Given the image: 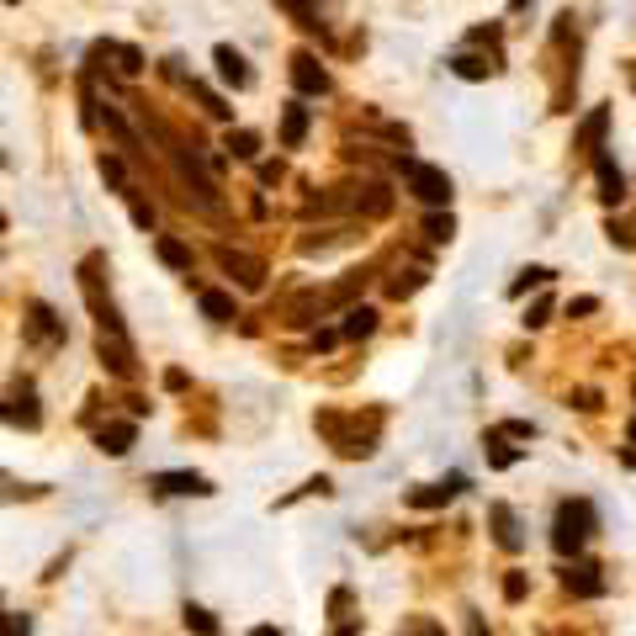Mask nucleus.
Here are the masks:
<instances>
[{
	"label": "nucleus",
	"instance_id": "f257e3e1",
	"mask_svg": "<svg viewBox=\"0 0 636 636\" xmlns=\"http://www.w3.org/2000/svg\"><path fill=\"white\" fill-rule=\"evenodd\" d=\"M80 292H85V303H90V314H96V351H101V366H112L118 377H133L138 371V356H133V340H127V329H122V314L118 303H112V292H101V255H85L80 260Z\"/></svg>",
	"mask_w": 636,
	"mask_h": 636
},
{
	"label": "nucleus",
	"instance_id": "f03ea898",
	"mask_svg": "<svg viewBox=\"0 0 636 636\" xmlns=\"http://www.w3.org/2000/svg\"><path fill=\"white\" fill-rule=\"evenodd\" d=\"M599 530V510L589 504V499H562L552 515V547L556 556H578L589 541H595Z\"/></svg>",
	"mask_w": 636,
	"mask_h": 636
},
{
	"label": "nucleus",
	"instance_id": "7ed1b4c3",
	"mask_svg": "<svg viewBox=\"0 0 636 636\" xmlns=\"http://www.w3.org/2000/svg\"><path fill=\"white\" fill-rule=\"evenodd\" d=\"M397 170H403L408 192L425 201V207H445V201H451V175H445L440 164H425V159H397Z\"/></svg>",
	"mask_w": 636,
	"mask_h": 636
},
{
	"label": "nucleus",
	"instance_id": "20e7f679",
	"mask_svg": "<svg viewBox=\"0 0 636 636\" xmlns=\"http://www.w3.org/2000/svg\"><path fill=\"white\" fill-rule=\"evenodd\" d=\"M218 266H223L238 286H249V292H260V286H266V260H255V255H244V249L218 244Z\"/></svg>",
	"mask_w": 636,
	"mask_h": 636
},
{
	"label": "nucleus",
	"instance_id": "39448f33",
	"mask_svg": "<svg viewBox=\"0 0 636 636\" xmlns=\"http://www.w3.org/2000/svg\"><path fill=\"white\" fill-rule=\"evenodd\" d=\"M595 181H599V201H604V207L626 201V170L615 164L610 149H595Z\"/></svg>",
	"mask_w": 636,
	"mask_h": 636
},
{
	"label": "nucleus",
	"instance_id": "423d86ee",
	"mask_svg": "<svg viewBox=\"0 0 636 636\" xmlns=\"http://www.w3.org/2000/svg\"><path fill=\"white\" fill-rule=\"evenodd\" d=\"M467 488V477L462 473H451V477H440V482H425V488H408L403 499L414 504V510H440V504H451L456 493Z\"/></svg>",
	"mask_w": 636,
	"mask_h": 636
},
{
	"label": "nucleus",
	"instance_id": "0eeeda50",
	"mask_svg": "<svg viewBox=\"0 0 636 636\" xmlns=\"http://www.w3.org/2000/svg\"><path fill=\"white\" fill-rule=\"evenodd\" d=\"M562 584H567V595L599 599L604 595V567H599V562H573V567L562 573Z\"/></svg>",
	"mask_w": 636,
	"mask_h": 636
},
{
	"label": "nucleus",
	"instance_id": "6e6552de",
	"mask_svg": "<svg viewBox=\"0 0 636 636\" xmlns=\"http://www.w3.org/2000/svg\"><path fill=\"white\" fill-rule=\"evenodd\" d=\"M27 340H33V345H59V340H64V323L53 318L48 303H27Z\"/></svg>",
	"mask_w": 636,
	"mask_h": 636
},
{
	"label": "nucleus",
	"instance_id": "1a4fd4ad",
	"mask_svg": "<svg viewBox=\"0 0 636 636\" xmlns=\"http://www.w3.org/2000/svg\"><path fill=\"white\" fill-rule=\"evenodd\" d=\"M292 85H297L303 96H323V90H329V70L318 64L314 53H292Z\"/></svg>",
	"mask_w": 636,
	"mask_h": 636
},
{
	"label": "nucleus",
	"instance_id": "9d476101",
	"mask_svg": "<svg viewBox=\"0 0 636 636\" xmlns=\"http://www.w3.org/2000/svg\"><path fill=\"white\" fill-rule=\"evenodd\" d=\"M212 64H218V80H223V85H234V90H249V64H244V53H238V48H229V42H218V48H212Z\"/></svg>",
	"mask_w": 636,
	"mask_h": 636
},
{
	"label": "nucleus",
	"instance_id": "9b49d317",
	"mask_svg": "<svg viewBox=\"0 0 636 636\" xmlns=\"http://www.w3.org/2000/svg\"><path fill=\"white\" fill-rule=\"evenodd\" d=\"M5 425H22V430H38V393L33 382L11 388V403H5Z\"/></svg>",
	"mask_w": 636,
	"mask_h": 636
},
{
	"label": "nucleus",
	"instance_id": "f8f14e48",
	"mask_svg": "<svg viewBox=\"0 0 636 636\" xmlns=\"http://www.w3.org/2000/svg\"><path fill=\"white\" fill-rule=\"evenodd\" d=\"M308 122H314V112H308L303 101H286V107H281V149H303Z\"/></svg>",
	"mask_w": 636,
	"mask_h": 636
},
{
	"label": "nucleus",
	"instance_id": "ddd939ff",
	"mask_svg": "<svg viewBox=\"0 0 636 636\" xmlns=\"http://www.w3.org/2000/svg\"><path fill=\"white\" fill-rule=\"evenodd\" d=\"M488 525H493V541H499L504 552H519V547H525V536H519V515L510 510V504H493V510H488Z\"/></svg>",
	"mask_w": 636,
	"mask_h": 636
},
{
	"label": "nucleus",
	"instance_id": "4468645a",
	"mask_svg": "<svg viewBox=\"0 0 636 636\" xmlns=\"http://www.w3.org/2000/svg\"><path fill=\"white\" fill-rule=\"evenodd\" d=\"M155 488L159 493H175V499H186V493H192V499H207V493H212V482L201 473H159Z\"/></svg>",
	"mask_w": 636,
	"mask_h": 636
},
{
	"label": "nucleus",
	"instance_id": "2eb2a0df",
	"mask_svg": "<svg viewBox=\"0 0 636 636\" xmlns=\"http://www.w3.org/2000/svg\"><path fill=\"white\" fill-rule=\"evenodd\" d=\"M133 440H138V425H133V419H118V425H101V430H96V445H101L107 456H127Z\"/></svg>",
	"mask_w": 636,
	"mask_h": 636
},
{
	"label": "nucleus",
	"instance_id": "dca6fc26",
	"mask_svg": "<svg viewBox=\"0 0 636 636\" xmlns=\"http://www.w3.org/2000/svg\"><path fill=\"white\" fill-rule=\"evenodd\" d=\"M155 255L170 266V271H186V277H192V266H197V255H192V249H186L175 234H159L155 238Z\"/></svg>",
	"mask_w": 636,
	"mask_h": 636
},
{
	"label": "nucleus",
	"instance_id": "f3484780",
	"mask_svg": "<svg viewBox=\"0 0 636 636\" xmlns=\"http://www.w3.org/2000/svg\"><path fill=\"white\" fill-rule=\"evenodd\" d=\"M604 127H610V112H604V107H595V112L584 118V127H578V149H584V155L604 149Z\"/></svg>",
	"mask_w": 636,
	"mask_h": 636
},
{
	"label": "nucleus",
	"instance_id": "a211bd4d",
	"mask_svg": "<svg viewBox=\"0 0 636 636\" xmlns=\"http://www.w3.org/2000/svg\"><path fill=\"white\" fill-rule=\"evenodd\" d=\"M101 118H107V133H112V138H118V149L122 155H144V144H138V133H133V127H127V122H122V112L118 107H107V112H101Z\"/></svg>",
	"mask_w": 636,
	"mask_h": 636
},
{
	"label": "nucleus",
	"instance_id": "6ab92c4d",
	"mask_svg": "<svg viewBox=\"0 0 636 636\" xmlns=\"http://www.w3.org/2000/svg\"><path fill=\"white\" fill-rule=\"evenodd\" d=\"M197 308H201V318H212V323H234L238 318V308H234V297H229V292H201Z\"/></svg>",
	"mask_w": 636,
	"mask_h": 636
},
{
	"label": "nucleus",
	"instance_id": "aec40b11",
	"mask_svg": "<svg viewBox=\"0 0 636 636\" xmlns=\"http://www.w3.org/2000/svg\"><path fill=\"white\" fill-rule=\"evenodd\" d=\"M499 70L493 59H477V53H451V75H462V80H488Z\"/></svg>",
	"mask_w": 636,
	"mask_h": 636
},
{
	"label": "nucleus",
	"instance_id": "412c9836",
	"mask_svg": "<svg viewBox=\"0 0 636 636\" xmlns=\"http://www.w3.org/2000/svg\"><path fill=\"white\" fill-rule=\"evenodd\" d=\"M504 430H488V436H482V451H488V462H493V467H515L519 462V451L515 445H504Z\"/></svg>",
	"mask_w": 636,
	"mask_h": 636
},
{
	"label": "nucleus",
	"instance_id": "4be33fe9",
	"mask_svg": "<svg viewBox=\"0 0 636 636\" xmlns=\"http://www.w3.org/2000/svg\"><path fill=\"white\" fill-rule=\"evenodd\" d=\"M371 329H377V308H351L345 323H340V334H345V340H366Z\"/></svg>",
	"mask_w": 636,
	"mask_h": 636
},
{
	"label": "nucleus",
	"instance_id": "5701e85b",
	"mask_svg": "<svg viewBox=\"0 0 636 636\" xmlns=\"http://www.w3.org/2000/svg\"><path fill=\"white\" fill-rule=\"evenodd\" d=\"M192 96H197L201 101V112H207V118H234V107H223V96H218V90H207V85H201V80H192Z\"/></svg>",
	"mask_w": 636,
	"mask_h": 636
},
{
	"label": "nucleus",
	"instance_id": "b1692460",
	"mask_svg": "<svg viewBox=\"0 0 636 636\" xmlns=\"http://www.w3.org/2000/svg\"><path fill=\"white\" fill-rule=\"evenodd\" d=\"M112 59H118V70H122L127 80H133V75H144V53H138L133 42H118V48H112Z\"/></svg>",
	"mask_w": 636,
	"mask_h": 636
},
{
	"label": "nucleus",
	"instance_id": "393cba45",
	"mask_svg": "<svg viewBox=\"0 0 636 636\" xmlns=\"http://www.w3.org/2000/svg\"><path fill=\"white\" fill-rule=\"evenodd\" d=\"M547 281H552V271H547V266H525V271H519V281L510 286V297H525L530 286H547Z\"/></svg>",
	"mask_w": 636,
	"mask_h": 636
},
{
	"label": "nucleus",
	"instance_id": "a878e982",
	"mask_svg": "<svg viewBox=\"0 0 636 636\" xmlns=\"http://www.w3.org/2000/svg\"><path fill=\"white\" fill-rule=\"evenodd\" d=\"M186 626H192L197 636H218V615L201 610V604H186Z\"/></svg>",
	"mask_w": 636,
	"mask_h": 636
},
{
	"label": "nucleus",
	"instance_id": "bb28decb",
	"mask_svg": "<svg viewBox=\"0 0 636 636\" xmlns=\"http://www.w3.org/2000/svg\"><path fill=\"white\" fill-rule=\"evenodd\" d=\"M451 234H456V218H451V212H430V218H425V238L445 244Z\"/></svg>",
	"mask_w": 636,
	"mask_h": 636
},
{
	"label": "nucleus",
	"instance_id": "cd10ccee",
	"mask_svg": "<svg viewBox=\"0 0 636 636\" xmlns=\"http://www.w3.org/2000/svg\"><path fill=\"white\" fill-rule=\"evenodd\" d=\"M229 155H238V159H255V155H260V138H255L249 127H238V133H229Z\"/></svg>",
	"mask_w": 636,
	"mask_h": 636
},
{
	"label": "nucleus",
	"instance_id": "c85d7f7f",
	"mask_svg": "<svg viewBox=\"0 0 636 636\" xmlns=\"http://www.w3.org/2000/svg\"><path fill=\"white\" fill-rule=\"evenodd\" d=\"M547 318H552V297H541V303H530V308H525V329H541Z\"/></svg>",
	"mask_w": 636,
	"mask_h": 636
},
{
	"label": "nucleus",
	"instance_id": "c756f323",
	"mask_svg": "<svg viewBox=\"0 0 636 636\" xmlns=\"http://www.w3.org/2000/svg\"><path fill=\"white\" fill-rule=\"evenodd\" d=\"M510 440H536V425H525V419H510V425H499Z\"/></svg>",
	"mask_w": 636,
	"mask_h": 636
},
{
	"label": "nucleus",
	"instance_id": "7c9ffc66",
	"mask_svg": "<svg viewBox=\"0 0 636 636\" xmlns=\"http://www.w3.org/2000/svg\"><path fill=\"white\" fill-rule=\"evenodd\" d=\"M599 308V297H573V303H567V318H584V314H595Z\"/></svg>",
	"mask_w": 636,
	"mask_h": 636
},
{
	"label": "nucleus",
	"instance_id": "2f4dec72",
	"mask_svg": "<svg viewBox=\"0 0 636 636\" xmlns=\"http://www.w3.org/2000/svg\"><path fill=\"white\" fill-rule=\"evenodd\" d=\"M504 599H525V573H510V578H504Z\"/></svg>",
	"mask_w": 636,
	"mask_h": 636
},
{
	"label": "nucleus",
	"instance_id": "473e14b6",
	"mask_svg": "<svg viewBox=\"0 0 636 636\" xmlns=\"http://www.w3.org/2000/svg\"><path fill=\"white\" fill-rule=\"evenodd\" d=\"M11 636H33V621L27 615H11Z\"/></svg>",
	"mask_w": 636,
	"mask_h": 636
},
{
	"label": "nucleus",
	"instance_id": "72a5a7b5",
	"mask_svg": "<svg viewBox=\"0 0 636 636\" xmlns=\"http://www.w3.org/2000/svg\"><path fill=\"white\" fill-rule=\"evenodd\" d=\"M408 636H445L440 626H430V621H419V626H408Z\"/></svg>",
	"mask_w": 636,
	"mask_h": 636
},
{
	"label": "nucleus",
	"instance_id": "f704fd0d",
	"mask_svg": "<svg viewBox=\"0 0 636 636\" xmlns=\"http://www.w3.org/2000/svg\"><path fill=\"white\" fill-rule=\"evenodd\" d=\"M467 636H488L482 632V621H477V610H467Z\"/></svg>",
	"mask_w": 636,
	"mask_h": 636
},
{
	"label": "nucleus",
	"instance_id": "c9c22d12",
	"mask_svg": "<svg viewBox=\"0 0 636 636\" xmlns=\"http://www.w3.org/2000/svg\"><path fill=\"white\" fill-rule=\"evenodd\" d=\"M255 636H281V632H271V626H255Z\"/></svg>",
	"mask_w": 636,
	"mask_h": 636
},
{
	"label": "nucleus",
	"instance_id": "e433bc0d",
	"mask_svg": "<svg viewBox=\"0 0 636 636\" xmlns=\"http://www.w3.org/2000/svg\"><path fill=\"white\" fill-rule=\"evenodd\" d=\"M626 440H632V445H636V419H632V425H626Z\"/></svg>",
	"mask_w": 636,
	"mask_h": 636
},
{
	"label": "nucleus",
	"instance_id": "4c0bfd02",
	"mask_svg": "<svg viewBox=\"0 0 636 636\" xmlns=\"http://www.w3.org/2000/svg\"><path fill=\"white\" fill-rule=\"evenodd\" d=\"M510 5H515V11H519V5H530V0H510Z\"/></svg>",
	"mask_w": 636,
	"mask_h": 636
}]
</instances>
